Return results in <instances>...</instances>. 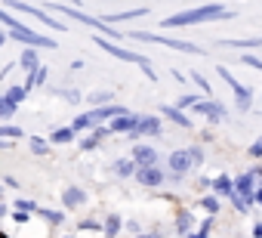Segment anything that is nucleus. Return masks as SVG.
Masks as SVG:
<instances>
[{
	"instance_id": "26",
	"label": "nucleus",
	"mask_w": 262,
	"mask_h": 238,
	"mask_svg": "<svg viewBox=\"0 0 262 238\" xmlns=\"http://www.w3.org/2000/svg\"><path fill=\"white\" fill-rule=\"evenodd\" d=\"M120 226H123V220H120L117 213H108V216H105V223H102V232H105L108 238H114V235L120 232Z\"/></svg>"
},
{
	"instance_id": "49",
	"label": "nucleus",
	"mask_w": 262,
	"mask_h": 238,
	"mask_svg": "<svg viewBox=\"0 0 262 238\" xmlns=\"http://www.w3.org/2000/svg\"><path fill=\"white\" fill-rule=\"evenodd\" d=\"M136 238H158V235H136Z\"/></svg>"
},
{
	"instance_id": "21",
	"label": "nucleus",
	"mask_w": 262,
	"mask_h": 238,
	"mask_svg": "<svg viewBox=\"0 0 262 238\" xmlns=\"http://www.w3.org/2000/svg\"><path fill=\"white\" fill-rule=\"evenodd\" d=\"M108 133H111L108 127H96V130H93V133H90V136H86V140L80 143V149H83V152H93V149H96V146H99V143H102V140L108 136Z\"/></svg>"
},
{
	"instance_id": "15",
	"label": "nucleus",
	"mask_w": 262,
	"mask_h": 238,
	"mask_svg": "<svg viewBox=\"0 0 262 238\" xmlns=\"http://www.w3.org/2000/svg\"><path fill=\"white\" fill-rule=\"evenodd\" d=\"M161 114H164V117H170V121H173V124H179V127H185V130H191V127H194V121H191V117H188V114H185L182 108H173V105H164V108H161Z\"/></svg>"
},
{
	"instance_id": "27",
	"label": "nucleus",
	"mask_w": 262,
	"mask_h": 238,
	"mask_svg": "<svg viewBox=\"0 0 262 238\" xmlns=\"http://www.w3.org/2000/svg\"><path fill=\"white\" fill-rule=\"evenodd\" d=\"M16 108H19V105H13L7 93H0V121H13V114H16Z\"/></svg>"
},
{
	"instance_id": "37",
	"label": "nucleus",
	"mask_w": 262,
	"mask_h": 238,
	"mask_svg": "<svg viewBox=\"0 0 262 238\" xmlns=\"http://www.w3.org/2000/svg\"><path fill=\"white\" fill-rule=\"evenodd\" d=\"M16 210H25V213H37V204L31 198H16Z\"/></svg>"
},
{
	"instance_id": "4",
	"label": "nucleus",
	"mask_w": 262,
	"mask_h": 238,
	"mask_svg": "<svg viewBox=\"0 0 262 238\" xmlns=\"http://www.w3.org/2000/svg\"><path fill=\"white\" fill-rule=\"evenodd\" d=\"M129 37H133V41H142V44H161V47H170V50H179V53H188V56H207V50L198 47V44L176 41V37H164V34H155V31H133Z\"/></svg>"
},
{
	"instance_id": "47",
	"label": "nucleus",
	"mask_w": 262,
	"mask_h": 238,
	"mask_svg": "<svg viewBox=\"0 0 262 238\" xmlns=\"http://www.w3.org/2000/svg\"><path fill=\"white\" fill-rule=\"evenodd\" d=\"M253 173H256V180L262 183V167H253Z\"/></svg>"
},
{
	"instance_id": "18",
	"label": "nucleus",
	"mask_w": 262,
	"mask_h": 238,
	"mask_svg": "<svg viewBox=\"0 0 262 238\" xmlns=\"http://www.w3.org/2000/svg\"><path fill=\"white\" fill-rule=\"evenodd\" d=\"M86 201V192L83 189H77V186H68L65 192H62V204L68 207V210H74V207H80Z\"/></svg>"
},
{
	"instance_id": "50",
	"label": "nucleus",
	"mask_w": 262,
	"mask_h": 238,
	"mask_svg": "<svg viewBox=\"0 0 262 238\" xmlns=\"http://www.w3.org/2000/svg\"><path fill=\"white\" fill-rule=\"evenodd\" d=\"M0 238H10V235H7V232H0Z\"/></svg>"
},
{
	"instance_id": "44",
	"label": "nucleus",
	"mask_w": 262,
	"mask_h": 238,
	"mask_svg": "<svg viewBox=\"0 0 262 238\" xmlns=\"http://www.w3.org/2000/svg\"><path fill=\"white\" fill-rule=\"evenodd\" d=\"M253 204H259V207H262V186H259V189H253Z\"/></svg>"
},
{
	"instance_id": "2",
	"label": "nucleus",
	"mask_w": 262,
	"mask_h": 238,
	"mask_svg": "<svg viewBox=\"0 0 262 238\" xmlns=\"http://www.w3.org/2000/svg\"><path fill=\"white\" fill-rule=\"evenodd\" d=\"M50 13H62L65 19H74V22H80V25H86V28H93V31L105 34L108 41H120V37H123V34H120L114 25H108L105 19H93V16H86V13H80V10H74V7H59V4H50Z\"/></svg>"
},
{
	"instance_id": "3",
	"label": "nucleus",
	"mask_w": 262,
	"mask_h": 238,
	"mask_svg": "<svg viewBox=\"0 0 262 238\" xmlns=\"http://www.w3.org/2000/svg\"><path fill=\"white\" fill-rule=\"evenodd\" d=\"M96 47H102L108 56H114V59H123V62H133V65H139L145 74H148V81H158V74L151 71V62L142 56V53H136V50H123V47H117V41H108V37H99L96 34Z\"/></svg>"
},
{
	"instance_id": "39",
	"label": "nucleus",
	"mask_w": 262,
	"mask_h": 238,
	"mask_svg": "<svg viewBox=\"0 0 262 238\" xmlns=\"http://www.w3.org/2000/svg\"><path fill=\"white\" fill-rule=\"evenodd\" d=\"M244 65H250V68L262 71V59H259V56H250V53H244Z\"/></svg>"
},
{
	"instance_id": "17",
	"label": "nucleus",
	"mask_w": 262,
	"mask_h": 238,
	"mask_svg": "<svg viewBox=\"0 0 262 238\" xmlns=\"http://www.w3.org/2000/svg\"><path fill=\"white\" fill-rule=\"evenodd\" d=\"M133 161L136 164H158V149L155 146H133Z\"/></svg>"
},
{
	"instance_id": "1",
	"label": "nucleus",
	"mask_w": 262,
	"mask_h": 238,
	"mask_svg": "<svg viewBox=\"0 0 262 238\" xmlns=\"http://www.w3.org/2000/svg\"><path fill=\"white\" fill-rule=\"evenodd\" d=\"M222 19H234V10H228L222 4H207V7H194V10L167 16L161 22V28H185V25H204V22H222Z\"/></svg>"
},
{
	"instance_id": "14",
	"label": "nucleus",
	"mask_w": 262,
	"mask_h": 238,
	"mask_svg": "<svg viewBox=\"0 0 262 238\" xmlns=\"http://www.w3.org/2000/svg\"><path fill=\"white\" fill-rule=\"evenodd\" d=\"M253 189H256V173H253V170L234 180V195H241L247 204H253Z\"/></svg>"
},
{
	"instance_id": "45",
	"label": "nucleus",
	"mask_w": 262,
	"mask_h": 238,
	"mask_svg": "<svg viewBox=\"0 0 262 238\" xmlns=\"http://www.w3.org/2000/svg\"><path fill=\"white\" fill-rule=\"evenodd\" d=\"M253 235H256V238H262V223H256V226H253Z\"/></svg>"
},
{
	"instance_id": "33",
	"label": "nucleus",
	"mask_w": 262,
	"mask_h": 238,
	"mask_svg": "<svg viewBox=\"0 0 262 238\" xmlns=\"http://www.w3.org/2000/svg\"><path fill=\"white\" fill-rule=\"evenodd\" d=\"M176 229H179L182 235L191 229V213H188V210H179V213H176Z\"/></svg>"
},
{
	"instance_id": "34",
	"label": "nucleus",
	"mask_w": 262,
	"mask_h": 238,
	"mask_svg": "<svg viewBox=\"0 0 262 238\" xmlns=\"http://www.w3.org/2000/svg\"><path fill=\"white\" fill-rule=\"evenodd\" d=\"M191 81H194V87L204 93V96H213V90H210V84H207V77L204 74H198V71H191Z\"/></svg>"
},
{
	"instance_id": "19",
	"label": "nucleus",
	"mask_w": 262,
	"mask_h": 238,
	"mask_svg": "<svg viewBox=\"0 0 262 238\" xmlns=\"http://www.w3.org/2000/svg\"><path fill=\"white\" fill-rule=\"evenodd\" d=\"M210 186H213V192H216V195H222V198H231V195H234V180H231L228 173H219Z\"/></svg>"
},
{
	"instance_id": "32",
	"label": "nucleus",
	"mask_w": 262,
	"mask_h": 238,
	"mask_svg": "<svg viewBox=\"0 0 262 238\" xmlns=\"http://www.w3.org/2000/svg\"><path fill=\"white\" fill-rule=\"evenodd\" d=\"M7 96H10V102H13V105H22V102H25V96H28V90H25V87H10V90H7Z\"/></svg>"
},
{
	"instance_id": "5",
	"label": "nucleus",
	"mask_w": 262,
	"mask_h": 238,
	"mask_svg": "<svg viewBox=\"0 0 262 238\" xmlns=\"http://www.w3.org/2000/svg\"><path fill=\"white\" fill-rule=\"evenodd\" d=\"M4 4H7L10 10H16V13H25V16H31V19H37L40 25H50L53 31H68V25H65V22H56L50 10H40V7H31V4H22V0H4Z\"/></svg>"
},
{
	"instance_id": "42",
	"label": "nucleus",
	"mask_w": 262,
	"mask_h": 238,
	"mask_svg": "<svg viewBox=\"0 0 262 238\" xmlns=\"http://www.w3.org/2000/svg\"><path fill=\"white\" fill-rule=\"evenodd\" d=\"M80 229H86V232H90V229H102V223H99V220H83Z\"/></svg>"
},
{
	"instance_id": "29",
	"label": "nucleus",
	"mask_w": 262,
	"mask_h": 238,
	"mask_svg": "<svg viewBox=\"0 0 262 238\" xmlns=\"http://www.w3.org/2000/svg\"><path fill=\"white\" fill-rule=\"evenodd\" d=\"M86 99L93 102V108H99V105H111V102H114V93H108V90L99 93V90H96V93H90Z\"/></svg>"
},
{
	"instance_id": "6",
	"label": "nucleus",
	"mask_w": 262,
	"mask_h": 238,
	"mask_svg": "<svg viewBox=\"0 0 262 238\" xmlns=\"http://www.w3.org/2000/svg\"><path fill=\"white\" fill-rule=\"evenodd\" d=\"M10 34V41H16V44H22V47H34V50H40V47H59L53 37H47V34H37L34 28H28V25H16V28H10L7 31Z\"/></svg>"
},
{
	"instance_id": "9",
	"label": "nucleus",
	"mask_w": 262,
	"mask_h": 238,
	"mask_svg": "<svg viewBox=\"0 0 262 238\" xmlns=\"http://www.w3.org/2000/svg\"><path fill=\"white\" fill-rule=\"evenodd\" d=\"M123 111H126L123 105L111 102V105H99V108L86 111V114H83V121H86V127H99V121H111V117H117V114H123Z\"/></svg>"
},
{
	"instance_id": "40",
	"label": "nucleus",
	"mask_w": 262,
	"mask_h": 238,
	"mask_svg": "<svg viewBox=\"0 0 262 238\" xmlns=\"http://www.w3.org/2000/svg\"><path fill=\"white\" fill-rule=\"evenodd\" d=\"M247 152H250V158H262V136H259V140H256Z\"/></svg>"
},
{
	"instance_id": "36",
	"label": "nucleus",
	"mask_w": 262,
	"mask_h": 238,
	"mask_svg": "<svg viewBox=\"0 0 262 238\" xmlns=\"http://www.w3.org/2000/svg\"><path fill=\"white\" fill-rule=\"evenodd\" d=\"M188 158H191L194 167H201V164H204V149H201V146H188Z\"/></svg>"
},
{
	"instance_id": "11",
	"label": "nucleus",
	"mask_w": 262,
	"mask_h": 238,
	"mask_svg": "<svg viewBox=\"0 0 262 238\" xmlns=\"http://www.w3.org/2000/svg\"><path fill=\"white\" fill-rule=\"evenodd\" d=\"M167 167L173 170V176H185L188 170H194V164H191V158H188V149H176V152H170Z\"/></svg>"
},
{
	"instance_id": "22",
	"label": "nucleus",
	"mask_w": 262,
	"mask_h": 238,
	"mask_svg": "<svg viewBox=\"0 0 262 238\" xmlns=\"http://www.w3.org/2000/svg\"><path fill=\"white\" fill-rule=\"evenodd\" d=\"M219 47H228V50H253V47H262V37H247V41H219Z\"/></svg>"
},
{
	"instance_id": "31",
	"label": "nucleus",
	"mask_w": 262,
	"mask_h": 238,
	"mask_svg": "<svg viewBox=\"0 0 262 238\" xmlns=\"http://www.w3.org/2000/svg\"><path fill=\"white\" fill-rule=\"evenodd\" d=\"M0 140L16 143V140H22V130H19V127H13V124H0Z\"/></svg>"
},
{
	"instance_id": "30",
	"label": "nucleus",
	"mask_w": 262,
	"mask_h": 238,
	"mask_svg": "<svg viewBox=\"0 0 262 238\" xmlns=\"http://www.w3.org/2000/svg\"><path fill=\"white\" fill-rule=\"evenodd\" d=\"M37 213H40L47 223H53V226H59V223L65 220V213H62V210H50V207H37Z\"/></svg>"
},
{
	"instance_id": "24",
	"label": "nucleus",
	"mask_w": 262,
	"mask_h": 238,
	"mask_svg": "<svg viewBox=\"0 0 262 238\" xmlns=\"http://www.w3.org/2000/svg\"><path fill=\"white\" fill-rule=\"evenodd\" d=\"M74 130L71 127H59V130H53V136H50V143L53 146H68V143H74Z\"/></svg>"
},
{
	"instance_id": "48",
	"label": "nucleus",
	"mask_w": 262,
	"mask_h": 238,
	"mask_svg": "<svg viewBox=\"0 0 262 238\" xmlns=\"http://www.w3.org/2000/svg\"><path fill=\"white\" fill-rule=\"evenodd\" d=\"M4 213H7V207H4V201H0V216H4Z\"/></svg>"
},
{
	"instance_id": "16",
	"label": "nucleus",
	"mask_w": 262,
	"mask_h": 238,
	"mask_svg": "<svg viewBox=\"0 0 262 238\" xmlns=\"http://www.w3.org/2000/svg\"><path fill=\"white\" fill-rule=\"evenodd\" d=\"M19 65H22V71H25V74H34V71L40 68L37 50H34V47H25V50H22V56H19Z\"/></svg>"
},
{
	"instance_id": "38",
	"label": "nucleus",
	"mask_w": 262,
	"mask_h": 238,
	"mask_svg": "<svg viewBox=\"0 0 262 238\" xmlns=\"http://www.w3.org/2000/svg\"><path fill=\"white\" fill-rule=\"evenodd\" d=\"M210 229H213V216L201 223V229H198V235H194V238H210Z\"/></svg>"
},
{
	"instance_id": "13",
	"label": "nucleus",
	"mask_w": 262,
	"mask_h": 238,
	"mask_svg": "<svg viewBox=\"0 0 262 238\" xmlns=\"http://www.w3.org/2000/svg\"><path fill=\"white\" fill-rule=\"evenodd\" d=\"M158 133H161V117L139 114V124H136V130L129 133V136H158Z\"/></svg>"
},
{
	"instance_id": "23",
	"label": "nucleus",
	"mask_w": 262,
	"mask_h": 238,
	"mask_svg": "<svg viewBox=\"0 0 262 238\" xmlns=\"http://www.w3.org/2000/svg\"><path fill=\"white\" fill-rule=\"evenodd\" d=\"M136 167H139V164H136L133 158H120V161H114V173H117V176H123V180H126V176H133V173H136Z\"/></svg>"
},
{
	"instance_id": "28",
	"label": "nucleus",
	"mask_w": 262,
	"mask_h": 238,
	"mask_svg": "<svg viewBox=\"0 0 262 238\" xmlns=\"http://www.w3.org/2000/svg\"><path fill=\"white\" fill-rule=\"evenodd\" d=\"M50 146H53V143L43 140V136H31V140H28V149H31L34 155H50Z\"/></svg>"
},
{
	"instance_id": "46",
	"label": "nucleus",
	"mask_w": 262,
	"mask_h": 238,
	"mask_svg": "<svg viewBox=\"0 0 262 238\" xmlns=\"http://www.w3.org/2000/svg\"><path fill=\"white\" fill-rule=\"evenodd\" d=\"M7 41H10V34H7V31H4V28H0V47H4V44H7Z\"/></svg>"
},
{
	"instance_id": "12",
	"label": "nucleus",
	"mask_w": 262,
	"mask_h": 238,
	"mask_svg": "<svg viewBox=\"0 0 262 238\" xmlns=\"http://www.w3.org/2000/svg\"><path fill=\"white\" fill-rule=\"evenodd\" d=\"M136 124H139V114H133V111H123V114L111 117L108 130H111V133H133V130H136Z\"/></svg>"
},
{
	"instance_id": "8",
	"label": "nucleus",
	"mask_w": 262,
	"mask_h": 238,
	"mask_svg": "<svg viewBox=\"0 0 262 238\" xmlns=\"http://www.w3.org/2000/svg\"><path fill=\"white\" fill-rule=\"evenodd\" d=\"M191 108H194L198 114H204L210 124H222V121H225V114H228V111H225V105H222V102H216V99H198Z\"/></svg>"
},
{
	"instance_id": "35",
	"label": "nucleus",
	"mask_w": 262,
	"mask_h": 238,
	"mask_svg": "<svg viewBox=\"0 0 262 238\" xmlns=\"http://www.w3.org/2000/svg\"><path fill=\"white\" fill-rule=\"evenodd\" d=\"M201 207H204V210L213 216V213L219 210V198H216V195H204V198H201Z\"/></svg>"
},
{
	"instance_id": "7",
	"label": "nucleus",
	"mask_w": 262,
	"mask_h": 238,
	"mask_svg": "<svg viewBox=\"0 0 262 238\" xmlns=\"http://www.w3.org/2000/svg\"><path fill=\"white\" fill-rule=\"evenodd\" d=\"M216 71H219V77H222V81H225V84L231 87V93H234V102H237V108H241V111H247V108L253 105V90H250V87H244V84H241V81H237V77H234V74H231L228 68H222V65H219Z\"/></svg>"
},
{
	"instance_id": "41",
	"label": "nucleus",
	"mask_w": 262,
	"mask_h": 238,
	"mask_svg": "<svg viewBox=\"0 0 262 238\" xmlns=\"http://www.w3.org/2000/svg\"><path fill=\"white\" fill-rule=\"evenodd\" d=\"M194 102H198V96H179V105L176 108H191Z\"/></svg>"
},
{
	"instance_id": "43",
	"label": "nucleus",
	"mask_w": 262,
	"mask_h": 238,
	"mask_svg": "<svg viewBox=\"0 0 262 238\" xmlns=\"http://www.w3.org/2000/svg\"><path fill=\"white\" fill-rule=\"evenodd\" d=\"M13 220H16V223H28V213H25V210H13Z\"/></svg>"
},
{
	"instance_id": "25",
	"label": "nucleus",
	"mask_w": 262,
	"mask_h": 238,
	"mask_svg": "<svg viewBox=\"0 0 262 238\" xmlns=\"http://www.w3.org/2000/svg\"><path fill=\"white\" fill-rule=\"evenodd\" d=\"M47 74H50V68H43V65H40L34 74H28V81H25V90L31 93L34 87H43V84H47Z\"/></svg>"
},
{
	"instance_id": "20",
	"label": "nucleus",
	"mask_w": 262,
	"mask_h": 238,
	"mask_svg": "<svg viewBox=\"0 0 262 238\" xmlns=\"http://www.w3.org/2000/svg\"><path fill=\"white\" fill-rule=\"evenodd\" d=\"M145 13H148L145 7H136V10H123V13H108V16H102V19H105V22L111 25V22H126V19H139V16H145Z\"/></svg>"
},
{
	"instance_id": "10",
	"label": "nucleus",
	"mask_w": 262,
	"mask_h": 238,
	"mask_svg": "<svg viewBox=\"0 0 262 238\" xmlns=\"http://www.w3.org/2000/svg\"><path fill=\"white\" fill-rule=\"evenodd\" d=\"M133 176H136V180H139V183H142L145 189H155V186H161V183L167 180V173H164V170H161L158 164H139Z\"/></svg>"
}]
</instances>
